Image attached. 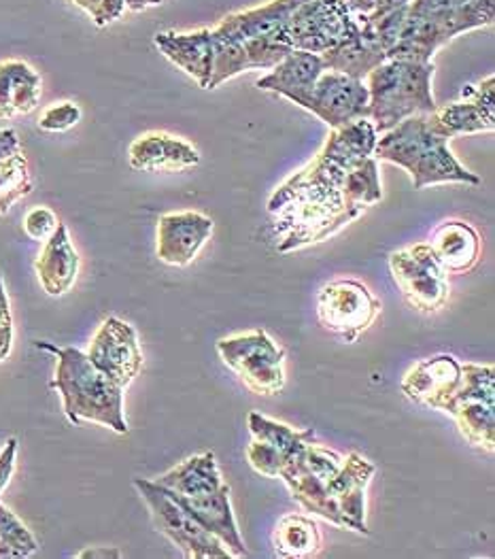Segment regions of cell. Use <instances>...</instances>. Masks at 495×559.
<instances>
[{
	"mask_svg": "<svg viewBox=\"0 0 495 559\" xmlns=\"http://www.w3.org/2000/svg\"><path fill=\"white\" fill-rule=\"evenodd\" d=\"M37 349L56 356V374L49 383L62 399L64 415L71 424L83 421L105 426L116 435H128L124 413V390L102 374L85 352L77 347H58L37 341Z\"/></svg>",
	"mask_w": 495,
	"mask_h": 559,
	"instance_id": "6da1fadb",
	"label": "cell"
},
{
	"mask_svg": "<svg viewBox=\"0 0 495 559\" xmlns=\"http://www.w3.org/2000/svg\"><path fill=\"white\" fill-rule=\"evenodd\" d=\"M374 158L405 168L413 179L414 190L440 183L481 186V177L455 158L449 141L432 128L427 114L407 118L378 134Z\"/></svg>",
	"mask_w": 495,
	"mask_h": 559,
	"instance_id": "7a4b0ae2",
	"label": "cell"
},
{
	"mask_svg": "<svg viewBox=\"0 0 495 559\" xmlns=\"http://www.w3.org/2000/svg\"><path fill=\"white\" fill-rule=\"evenodd\" d=\"M376 139L378 132L371 120H358L331 130L322 152L275 190L268 199V211L277 213L288 200L302 194H342L345 177L358 164L374 156Z\"/></svg>",
	"mask_w": 495,
	"mask_h": 559,
	"instance_id": "3957f363",
	"label": "cell"
},
{
	"mask_svg": "<svg viewBox=\"0 0 495 559\" xmlns=\"http://www.w3.org/2000/svg\"><path fill=\"white\" fill-rule=\"evenodd\" d=\"M434 73V60H385L372 71L364 83L369 87V120L378 134L438 107L432 92Z\"/></svg>",
	"mask_w": 495,
	"mask_h": 559,
	"instance_id": "277c9868",
	"label": "cell"
},
{
	"mask_svg": "<svg viewBox=\"0 0 495 559\" xmlns=\"http://www.w3.org/2000/svg\"><path fill=\"white\" fill-rule=\"evenodd\" d=\"M275 215V235L279 237L277 249L289 253L315 242L330 239L362 215V211L349 206L342 194H302L288 200Z\"/></svg>",
	"mask_w": 495,
	"mask_h": 559,
	"instance_id": "5b68a950",
	"label": "cell"
},
{
	"mask_svg": "<svg viewBox=\"0 0 495 559\" xmlns=\"http://www.w3.org/2000/svg\"><path fill=\"white\" fill-rule=\"evenodd\" d=\"M134 487L145 500L154 525L188 559H228L230 551L194 520L174 496L156 480L134 479Z\"/></svg>",
	"mask_w": 495,
	"mask_h": 559,
	"instance_id": "8992f818",
	"label": "cell"
},
{
	"mask_svg": "<svg viewBox=\"0 0 495 559\" xmlns=\"http://www.w3.org/2000/svg\"><path fill=\"white\" fill-rule=\"evenodd\" d=\"M217 354L257 396H277L286 388V349L264 330L221 338Z\"/></svg>",
	"mask_w": 495,
	"mask_h": 559,
	"instance_id": "52a82bcc",
	"label": "cell"
},
{
	"mask_svg": "<svg viewBox=\"0 0 495 559\" xmlns=\"http://www.w3.org/2000/svg\"><path fill=\"white\" fill-rule=\"evenodd\" d=\"M362 24L345 0H306L293 11L283 40L291 49L324 53L353 39Z\"/></svg>",
	"mask_w": 495,
	"mask_h": 559,
	"instance_id": "ba28073f",
	"label": "cell"
},
{
	"mask_svg": "<svg viewBox=\"0 0 495 559\" xmlns=\"http://www.w3.org/2000/svg\"><path fill=\"white\" fill-rule=\"evenodd\" d=\"M389 271L405 300L419 313H436L447 305L451 287L430 242L394 251L389 255Z\"/></svg>",
	"mask_w": 495,
	"mask_h": 559,
	"instance_id": "9c48e42d",
	"label": "cell"
},
{
	"mask_svg": "<svg viewBox=\"0 0 495 559\" xmlns=\"http://www.w3.org/2000/svg\"><path fill=\"white\" fill-rule=\"evenodd\" d=\"M378 313V298L360 281H334L319 289V323L347 343H355L376 321Z\"/></svg>",
	"mask_w": 495,
	"mask_h": 559,
	"instance_id": "30bf717a",
	"label": "cell"
},
{
	"mask_svg": "<svg viewBox=\"0 0 495 559\" xmlns=\"http://www.w3.org/2000/svg\"><path fill=\"white\" fill-rule=\"evenodd\" d=\"M85 356L125 390L143 370V352L136 330L120 318H107L96 330Z\"/></svg>",
	"mask_w": 495,
	"mask_h": 559,
	"instance_id": "8fae6325",
	"label": "cell"
},
{
	"mask_svg": "<svg viewBox=\"0 0 495 559\" xmlns=\"http://www.w3.org/2000/svg\"><path fill=\"white\" fill-rule=\"evenodd\" d=\"M302 109L328 123L331 130L353 121L369 120V87L364 80L324 71Z\"/></svg>",
	"mask_w": 495,
	"mask_h": 559,
	"instance_id": "7c38bea8",
	"label": "cell"
},
{
	"mask_svg": "<svg viewBox=\"0 0 495 559\" xmlns=\"http://www.w3.org/2000/svg\"><path fill=\"white\" fill-rule=\"evenodd\" d=\"M215 37V62L207 90H215L245 71H270L277 67L291 47L275 39H224Z\"/></svg>",
	"mask_w": 495,
	"mask_h": 559,
	"instance_id": "4fadbf2b",
	"label": "cell"
},
{
	"mask_svg": "<svg viewBox=\"0 0 495 559\" xmlns=\"http://www.w3.org/2000/svg\"><path fill=\"white\" fill-rule=\"evenodd\" d=\"M213 219L198 211L166 213L158 219V247L160 262L168 266H190L205 242L213 235Z\"/></svg>",
	"mask_w": 495,
	"mask_h": 559,
	"instance_id": "5bb4252c",
	"label": "cell"
},
{
	"mask_svg": "<svg viewBox=\"0 0 495 559\" xmlns=\"http://www.w3.org/2000/svg\"><path fill=\"white\" fill-rule=\"evenodd\" d=\"M170 493L207 532H210L215 538H219V543L230 551L232 558H247V547L243 543L239 523L234 518L232 502H230V487L226 483L219 489L203 496H179L174 491Z\"/></svg>",
	"mask_w": 495,
	"mask_h": 559,
	"instance_id": "9a60e30c",
	"label": "cell"
},
{
	"mask_svg": "<svg viewBox=\"0 0 495 559\" xmlns=\"http://www.w3.org/2000/svg\"><path fill=\"white\" fill-rule=\"evenodd\" d=\"M461 383V364L454 356H434L414 364L400 390L409 400L432 411H445Z\"/></svg>",
	"mask_w": 495,
	"mask_h": 559,
	"instance_id": "2e32d148",
	"label": "cell"
},
{
	"mask_svg": "<svg viewBox=\"0 0 495 559\" xmlns=\"http://www.w3.org/2000/svg\"><path fill=\"white\" fill-rule=\"evenodd\" d=\"M201 152L185 139L168 132H145L128 150V162L141 173H181L198 166Z\"/></svg>",
	"mask_w": 495,
	"mask_h": 559,
	"instance_id": "e0dca14e",
	"label": "cell"
},
{
	"mask_svg": "<svg viewBox=\"0 0 495 559\" xmlns=\"http://www.w3.org/2000/svg\"><path fill=\"white\" fill-rule=\"evenodd\" d=\"M306 0H270L262 7L226 15L213 33L224 39H275L283 40L293 11ZM288 45V43H286Z\"/></svg>",
	"mask_w": 495,
	"mask_h": 559,
	"instance_id": "ac0fdd59",
	"label": "cell"
},
{
	"mask_svg": "<svg viewBox=\"0 0 495 559\" xmlns=\"http://www.w3.org/2000/svg\"><path fill=\"white\" fill-rule=\"evenodd\" d=\"M376 468L360 453H349L340 471L328 483L331 500L347 521V527L360 534H371L366 525V487Z\"/></svg>",
	"mask_w": 495,
	"mask_h": 559,
	"instance_id": "d6986e66",
	"label": "cell"
},
{
	"mask_svg": "<svg viewBox=\"0 0 495 559\" xmlns=\"http://www.w3.org/2000/svg\"><path fill=\"white\" fill-rule=\"evenodd\" d=\"M326 71L322 53L291 49L288 56L270 69L268 75L257 80V87L279 94L298 107H304L313 87Z\"/></svg>",
	"mask_w": 495,
	"mask_h": 559,
	"instance_id": "ffe728a7",
	"label": "cell"
},
{
	"mask_svg": "<svg viewBox=\"0 0 495 559\" xmlns=\"http://www.w3.org/2000/svg\"><path fill=\"white\" fill-rule=\"evenodd\" d=\"M156 47L166 60H170L185 75L198 81L207 90L215 62V37L213 28H201L194 33H174L166 31L154 37Z\"/></svg>",
	"mask_w": 495,
	"mask_h": 559,
	"instance_id": "44dd1931",
	"label": "cell"
},
{
	"mask_svg": "<svg viewBox=\"0 0 495 559\" xmlns=\"http://www.w3.org/2000/svg\"><path fill=\"white\" fill-rule=\"evenodd\" d=\"M80 253L71 240L69 228L60 222L56 233L43 242L41 253L35 260V271L47 296H64L80 275Z\"/></svg>",
	"mask_w": 495,
	"mask_h": 559,
	"instance_id": "7402d4cb",
	"label": "cell"
},
{
	"mask_svg": "<svg viewBox=\"0 0 495 559\" xmlns=\"http://www.w3.org/2000/svg\"><path fill=\"white\" fill-rule=\"evenodd\" d=\"M43 96L39 71L24 60H0V120L33 114Z\"/></svg>",
	"mask_w": 495,
	"mask_h": 559,
	"instance_id": "603a6c76",
	"label": "cell"
},
{
	"mask_svg": "<svg viewBox=\"0 0 495 559\" xmlns=\"http://www.w3.org/2000/svg\"><path fill=\"white\" fill-rule=\"evenodd\" d=\"M326 71H336L353 80H366L372 71L387 60V45L364 22L353 39L322 53Z\"/></svg>",
	"mask_w": 495,
	"mask_h": 559,
	"instance_id": "cb8c5ba5",
	"label": "cell"
},
{
	"mask_svg": "<svg viewBox=\"0 0 495 559\" xmlns=\"http://www.w3.org/2000/svg\"><path fill=\"white\" fill-rule=\"evenodd\" d=\"M302 451L293 460H289V464L281 471L279 479H283V483L289 487V491H291V496H293V500L306 513L319 515V518L330 521L342 530H349L342 513L338 511L336 502L331 500L330 491H328V480L322 479L319 475H315L313 471L306 468V464L302 460Z\"/></svg>",
	"mask_w": 495,
	"mask_h": 559,
	"instance_id": "d4e9b609",
	"label": "cell"
},
{
	"mask_svg": "<svg viewBox=\"0 0 495 559\" xmlns=\"http://www.w3.org/2000/svg\"><path fill=\"white\" fill-rule=\"evenodd\" d=\"M430 247L447 275H463L481 260V237L461 219L440 224L432 235Z\"/></svg>",
	"mask_w": 495,
	"mask_h": 559,
	"instance_id": "484cf974",
	"label": "cell"
},
{
	"mask_svg": "<svg viewBox=\"0 0 495 559\" xmlns=\"http://www.w3.org/2000/svg\"><path fill=\"white\" fill-rule=\"evenodd\" d=\"M409 11L438 24L451 40L459 35L487 28L495 20V11L483 9L470 0H413Z\"/></svg>",
	"mask_w": 495,
	"mask_h": 559,
	"instance_id": "4316f807",
	"label": "cell"
},
{
	"mask_svg": "<svg viewBox=\"0 0 495 559\" xmlns=\"http://www.w3.org/2000/svg\"><path fill=\"white\" fill-rule=\"evenodd\" d=\"M449 43H451V39L445 35V31L438 24L407 11V17L402 22L398 40L387 51V60L432 62L436 51L443 49Z\"/></svg>",
	"mask_w": 495,
	"mask_h": 559,
	"instance_id": "83f0119b",
	"label": "cell"
},
{
	"mask_svg": "<svg viewBox=\"0 0 495 559\" xmlns=\"http://www.w3.org/2000/svg\"><path fill=\"white\" fill-rule=\"evenodd\" d=\"M427 120L440 136L451 141L466 134L492 132L495 128V109L463 98L447 107H436L432 114H427Z\"/></svg>",
	"mask_w": 495,
	"mask_h": 559,
	"instance_id": "f1b7e54d",
	"label": "cell"
},
{
	"mask_svg": "<svg viewBox=\"0 0 495 559\" xmlns=\"http://www.w3.org/2000/svg\"><path fill=\"white\" fill-rule=\"evenodd\" d=\"M156 483L179 496H203L219 489L224 485V479L215 453L208 451L203 455L188 457L185 462L158 477Z\"/></svg>",
	"mask_w": 495,
	"mask_h": 559,
	"instance_id": "f546056e",
	"label": "cell"
},
{
	"mask_svg": "<svg viewBox=\"0 0 495 559\" xmlns=\"http://www.w3.org/2000/svg\"><path fill=\"white\" fill-rule=\"evenodd\" d=\"M273 547L279 558H315L324 547V536L313 518L286 515L273 532Z\"/></svg>",
	"mask_w": 495,
	"mask_h": 559,
	"instance_id": "4dcf8cb0",
	"label": "cell"
},
{
	"mask_svg": "<svg viewBox=\"0 0 495 559\" xmlns=\"http://www.w3.org/2000/svg\"><path fill=\"white\" fill-rule=\"evenodd\" d=\"M461 432L472 447L483 451L495 449V404L483 400H466L457 402L449 413Z\"/></svg>",
	"mask_w": 495,
	"mask_h": 559,
	"instance_id": "1f68e13d",
	"label": "cell"
},
{
	"mask_svg": "<svg viewBox=\"0 0 495 559\" xmlns=\"http://www.w3.org/2000/svg\"><path fill=\"white\" fill-rule=\"evenodd\" d=\"M249 430L253 439L279 449L289 460L315 442V430H295L288 424L264 417L262 413H249Z\"/></svg>",
	"mask_w": 495,
	"mask_h": 559,
	"instance_id": "d6a6232c",
	"label": "cell"
},
{
	"mask_svg": "<svg viewBox=\"0 0 495 559\" xmlns=\"http://www.w3.org/2000/svg\"><path fill=\"white\" fill-rule=\"evenodd\" d=\"M342 199L349 206H353L362 213L383 199V188H381V177H378V160L374 156L362 162V164H358L345 177Z\"/></svg>",
	"mask_w": 495,
	"mask_h": 559,
	"instance_id": "836d02e7",
	"label": "cell"
},
{
	"mask_svg": "<svg viewBox=\"0 0 495 559\" xmlns=\"http://www.w3.org/2000/svg\"><path fill=\"white\" fill-rule=\"evenodd\" d=\"M35 181L24 152L0 162V215H7L11 206L31 197Z\"/></svg>",
	"mask_w": 495,
	"mask_h": 559,
	"instance_id": "e575fe53",
	"label": "cell"
},
{
	"mask_svg": "<svg viewBox=\"0 0 495 559\" xmlns=\"http://www.w3.org/2000/svg\"><path fill=\"white\" fill-rule=\"evenodd\" d=\"M466 400L495 404V368L492 364H461V383L443 413H449L451 406Z\"/></svg>",
	"mask_w": 495,
	"mask_h": 559,
	"instance_id": "d590c367",
	"label": "cell"
},
{
	"mask_svg": "<svg viewBox=\"0 0 495 559\" xmlns=\"http://www.w3.org/2000/svg\"><path fill=\"white\" fill-rule=\"evenodd\" d=\"M0 545L7 558H31L39 551V543L35 534L2 502H0Z\"/></svg>",
	"mask_w": 495,
	"mask_h": 559,
	"instance_id": "8d00e7d4",
	"label": "cell"
},
{
	"mask_svg": "<svg viewBox=\"0 0 495 559\" xmlns=\"http://www.w3.org/2000/svg\"><path fill=\"white\" fill-rule=\"evenodd\" d=\"M245 455L255 473L270 477V479H279L281 471L289 464L288 455H283L279 449L255 439L249 444Z\"/></svg>",
	"mask_w": 495,
	"mask_h": 559,
	"instance_id": "74e56055",
	"label": "cell"
},
{
	"mask_svg": "<svg viewBox=\"0 0 495 559\" xmlns=\"http://www.w3.org/2000/svg\"><path fill=\"white\" fill-rule=\"evenodd\" d=\"M83 111L82 107L73 100H60V103H53L49 105L41 116H39V128L43 132H51V134H58V132H67V130H73L80 121H82Z\"/></svg>",
	"mask_w": 495,
	"mask_h": 559,
	"instance_id": "f35d334b",
	"label": "cell"
},
{
	"mask_svg": "<svg viewBox=\"0 0 495 559\" xmlns=\"http://www.w3.org/2000/svg\"><path fill=\"white\" fill-rule=\"evenodd\" d=\"M69 2H73L75 7L85 11L98 28L113 24L124 15L125 11L124 0H69Z\"/></svg>",
	"mask_w": 495,
	"mask_h": 559,
	"instance_id": "ab89813d",
	"label": "cell"
},
{
	"mask_svg": "<svg viewBox=\"0 0 495 559\" xmlns=\"http://www.w3.org/2000/svg\"><path fill=\"white\" fill-rule=\"evenodd\" d=\"M58 224H60V219H58V215L51 209L35 206L24 217V233H26L28 239L45 242L56 233Z\"/></svg>",
	"mask_w": 495,
	"mask_h": 559,
	"instance_id": "60d3db41",
	"label": "cell"
},
{
	"mask_svg": "<svg viewBox=\"0 0 495 559\" xmlns=\"http://www.w3.org/2000/svg\"><path fill=\"white\" fill-rule=\"evenodd\" d=\"M13 338H15V328H13V316H11V302L7 296L4 280L0 275V361L11 356Z\"/></svg>",
	"mask_w": 495,
	"mask_h": 559,
	"instance_id": "b9f144b4",
	"label": "cell"
},
{
	"mask_svg": "<svg viewBox=\"0 0 495 559\" xmlns=\"http://www.w3.org/2000/svg\"><path fill=\"white\" fill-rule=\"evenodd\" d=\"M15 457H17V439H9L4 449L0 451V493L7 489L9 480L15 473Z\"/></svg>",
	"mask_w": 495,
	"mask_h": 559,
	"instance_id": "7bdbcfd3",
	"label": "cell"
},
{
	"mask_svg": "<svg viewBox=\"0 0 495 559\" xmlns=\"http://www.w3.org/2000/svg\"><path fill=\"white\" fill-rule=\"evenodd\" d=\"M24 152L20 134L13 128H0V162Z\"/></svg>",
	"mask_w": 495,
	"mask_h": 559,
	"instance_id": "ee69618b",
	"label": "cell"
},
{
	"mask_svg": "<svg viewBox=\"0 0 495 559\" xmlns=\"http://www.w3.org/2000/svg\"><path fill=\"white\" fill-rule=\"evenodd\" d=\"M77 558L80 559H118L122 558V551L120 549H116V547H89V549H85L82 554H77Z\"/></svg>",
	"mask_w": 495,
	"mask_h": 559,
	"instance_id": "f6af8a7d",
	"label": "cell"
},
{
	"mask_svg": "<svg viewBox=\"0 0 495 559\" xmlns=\"http://www.w3.org/2000/svg\"><path fill=\"white\" fill-rule=\"evenodd\" d=\"M347 4H349V9L358 15V17H362L364 22H366V17L374 13V9H376V4H378V0H345Z\"/></svg>",
	"mask_w": 495,
	"mask_h": 559,
	"instance_id": "bcb514c9",
	"label": "cell"
},
{
	"mask_svg": "<svg viewBox=\"0 0 495 559\" xmlns=\"http://www.w3.org/2000/svg\"><path fill=\"white\" fill-rule=\"evenodd\" d=\"M413 0H378V4H376V9H374V13L369 15V17H381V15H385V13H391V11H396V9H402V7H409ZM366 17V20H369Z\"/></svg>",
	"mask_w": 495,
	"mask_h": 559,
	"instance_id": "7dc6e473",
	"label": "cell"
},
{
	"mask_svg": "<svg viewBox=\"0 0 495 559\" xmlns=\"http://www.w3.org/2000/svg\"><path fill=\"white\" fill-rule=\"evenodd\" d=\"M124 2L125 9H130V11H145L149 7H158L156 0H124Z\"/></svg>",
	"mask_w": 495,
	"mask_h": 559,
	"instance_id": "c3c4849f",
	"label": "cell"
},
{
	"mask_svg": "<svg viewBox=\"0 0 495 559\" xmlns=\"http://www.w3.org/2000/svg\"><path fill=\"white\" fill-rule=\"evenodd\" d=\"M470 2H474V4H479V7H483V9L495 11V0H470Z\"/></svg>",
	"mask_w": 495,
	"mask_h": 559,
	"instance_id": "681fc988",
	"label": "cell"
},
{
	"mask_svg": "<svg viewBox=\"0 0 495 559\" xmlns=\"http://www.w3.org/2000/svg\"><path fill=\"white\" fill-rule=\"evenodd\" d=\"M0 558H7V556H4V549H2V545H0Z\"/></svg>",
	"mask_w": 495,
	"mask_h": 559,
	"instance_id": "f907efd6",
	"label": "cell"
},
{
	"mask_svg": "<svg viewBox=\"0 0 495 559\" xmlns=\"http://www.w3.org/2000/svg\"><path fill=\"white\" fill-rule=\"evenodd\" d=\"M156 2H158V4H162V0H156Z\"/></svg>",
	"mask_w": 495,
	"mask_h": 559,
	"instance_id": "816d5d0a",
	"label": "cell"
}]
</instances>
